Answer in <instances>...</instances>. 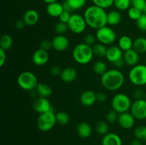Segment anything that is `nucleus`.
Wrapping results in <instances>:
<instances>
[{
	"label": "nucleus",
	"mask_w": 146,
	"mask_h": 145,
	"mask_svg": "<svg viewBox=\"0 0 146 145\" xmlns=\"http://www.w3.org/2000/svg\"><path fill=\"white\" fill-rule=\"evenodd\" d=\"M102 145H122L123 142L121 136L116 133L108 132L103 136Z\"/></svg>",
	"instance_id": "obj_21"
},
{
	"label": "nucleus",
	"mask_w": 146,
	"mask_h": 145,
	"mask_svg": "<svg viewBox=\"0 0 146 145\" xmlns=\"http://www.w3.org/2000/svg\"><path fill=\"white\" fill-rule=\"evenodd\" d=\"M144 99H145L146 100V92L145 93V97H144Z\"/></svg>",
	"instance_id": "obj_53"
},
{
	"label": "nucleus",
	"mask_w": 146,
	"mask_h": 145,
	"mask_svg": "<svg viewBox=\"0 0 146 145\" xmlns=\"http://www.w3.org/2000/svg\"><path fill=\"white\" fill-rule=\"evenodd\" d=\"M113 5L118 11H125L131 7V0H114Z\"/></svg>",
	"instance_id": "obj_32"
},
{
	"label": "nucleus",
	"mask_w": 146,
	"mask_h": 145,
	"mask_svg": "<svg viewBox=\"0 0 146 145\" xmlns=\"http://www.w3.org/2000/svg\"><path fill=\"white\" fill-rule=\"evenodd\" d=\"M135 51L138 53H146V38L145 37H138L133 41V47Z\"/></svg>",
	"instance_id": "obj_27"
},
{
	"label": "nucleus",
	"mask_w": 146,
	"mask_h": 145,
	"mask_svg": "<svg viewBox=\"0 0 146 145\" xmlns=\"http://www.w3.org/2000/svg\"><path fill=\"white\" fill-rule=\"evenodd\" d=\"M13 45V38L9 34H4L0 40V48L5 50L6 51L9 50Z\"/></svg>",
	"instance_id": "obj_28"
},
{
	"label": "nucleus",
	"mask_w": 146,
	"mask_h": 145,
	"mask_svg": "<svg viewBox=\"0 0 146 145\" xmlns=\"http://www.w3.org/2000/svg\"><path fill=\"white\" fill-rule=\"evenodd\" d=\"M72 56L74 61L80 65L88 64L94 57L92 46L84 42L78 44L73 49Z\"/></svg>",
	"instance_id": "obj_3"
},
{
	"label": "nucleus",
	"mask_w": 146,
	"mask_h": 145,
	"mask_svg": "<svg viewBox=\"0 0 146 145\" xmlns=\"http://www.w3.org/2000/svg\"><path fill=\"white\" fill-rule=\"evenodd\" d=\"M93 71L96 75H102L108 71L107 69V65L105 62L102 61H96L93 65Z\"/></svg>",
	"instance_id": "obj_29"
},
{
	"label": "nucleus",
	"mask_w": 146,
	"mask_h": 145,
	"mask_svg": "<svg viewBox=\"0 0 146 145\" xmlns=\"http://www.w3.org/2000/svg\"><path fill=\"white\" fill-rule=\"evenodd\" d=\"M31 59L35 65L41 66L48 63L49 60V55H48V51L39 48L33 53Z\"/></svg>",
	"instance_id": "obj_15"
},
{
	"label": "nucleus",
	"mask_w": 146,
	"mask_h": 145,
	"mask_svg": "<svg viewBox=\"0 0 146 145\" xmlns=\"http://www.w3.org/2000/svg\"><path fill=\"white\" fill-rule=\"evenodd\" d=\"M37 95L38 97L41 98H48L51 95H52L53 90L50 85L46 83H38L36 89Z\"/></svg>",
	"instance_id": "obj_25"
},
{
	"label": "nucleus",
	"mask_w": 146,
	"mask_h": 145,
	"mask_svg": "<svg viewBox=\"0 0 146 145\" xmlns=\"http://www.w3.org/2000/svg\"><path fill=\"white\" fill-rule=\"evenodd\" d=\"M64 11L62 3H59L58 1L48 4L46 7V12L48 15L54 18H58Z\"/></svg>",
	"instance_id": "obj_19"
},
{
	"label": "nucleus",
	"mask_w": 146,
	"mask_h": 145,
	"mask_svg": "<svg viewBox=\"0 0 146 145\" xmlns=\"http://www.w3.org/2000/svg\"><path fill=\"white\" fill-rule=\"evenodd\" d=\"M121 14L120 13V11L118 10H112L108 13L107 16V24L108 26H117L121 23Z\"/></svg>",
	"instance_id": "obj_23"
},
{
	"label": "nucleus",
	"mask_w": 146,
	"mask_h": 145,
	"mask_svg": "<svg viewBox=\"0 0 146 145\" xmlns=\"http://www.w3.org/2000/svg\"><path fill=\"white\" fill-rule=\"evenodd\" d=\"M131 7H133L143 12L146 7V0H131Z\"/></svg>",
	"instance_id": "obj_39"
},
{
	"label": "nucleus",
	"mask_w": 146,
	"mask_h": 145,
	"mask_svg": "<svg viewBox=\"0 0 146 145\" xmlns=\"http://www.w3.org/2000/svg\"><path fill=\"white\" fill-rule=\"evenodd\" d=\"M131 114L135 119L144 120L146 119V100L145 99L135 100L131 105Z\"/></svg>",
	"instance_id": "obj_10"
},
{
	"label": "nucleus",
	"mask_w": 146,
	"mask_h": 145,
	"mask_svg": "<svg viewBox=\"0 0 146 145\" xmlns=\"http://www.w3.org/2000/svg\"><path fill=\"white\" fill-rule=\"evenodd\" d=\"M125 81L123 72L117 68L108 70L101 76V82L103 87L108 91H116L121 88Z\"/></svg>",
	"instance_id": "obj_2"
},
{
	"label": "nucleus",
	"mask_w": 146,
	"mask_h": 145,
	"mask_svg": "<svg viewBox=\"0 0 146 145\" xmlns=\"http://www.w3.org/2000/svg\"><path fill=\"white\" fill-rule=\"evenodd\" d=\"M96 36L92 34H88L84 36V43H85L87 45H91V46H93L94 44H96Z\"/></svg>",
	"instance_id": "obj_41"
},
{
	"label": "nucleus",
	"mask_w": 146,
	"mask_h": 145,
	"mask_svg": "<svg viewBox=\"0 0 146 145\" xmlns=\"http://www.w3.org/2000/svg\"><path fill=\"white\" fill-rule=\"evenodd\" d=\"M71 8V11H78L86 4L87 0H65Z\"/></svg>",
	"instance_id": "obj_31"
},
{
	"label": "nucleus",
	"mask_w": 146,
	"mask_h": 145,
	"mask_svg": "<svg viewBox=\"0 0 146 145\" xmlns=\"http://www.w3.org/2000/svg\"><path fill=\"white\" fill-rule=\"evenodd\" d=\"M77 134L78 136L84 139H86L91 136L92 134L91 126L86 122H80L77 126Z\"/></svg>",
	"instance_id": "obj_22"
},
{
	"label": "nucleus",
	"mask_w": 146,
	"mask_h": 145,
	"mask_svg": "<svg viewBox=\"0 0 146 145\" xmlns=\"http://www.w3.org/2000/svg\"><path fill=\"white\" fill-rule=\"evenodd\" d=\"M132 103L130 97L125 93L116 94L111 100L112 109L118 114L128 112L131 109Z\"/></svg>",
	"instance_id": "obj_5"
},
{
	"label": "nucleus",
	"mask_w": 146,
	"mask_h": 145,
	"mask_svg": "<svg viewBox=\"0 0 146 145\" xmlns=\"http://www.w3.org/2000/svg\"><path fill=\"white\" fill-rule=\"evenodd\" d=\"M134 136L142 142H146V126L140 125L134 129Z\"/></svg>",
	"instance_id": "obj_33"
},
{
	"label": "nucleus",
	"mask_w": 146,
	"mask_h": 145,
	"mask_svg": "<svg viewBox=\"0 0 146 145\" xmlns=\"http://www.w3.org/2000/svg\"><path fill=\"white\" fill-rule=\"evenodd\" d=\"M118 115H119V114L118 112H115L113 109H111L106 114V119L108 123H114V122H116L118 121Z\"/></svg>",
	"instance_id": "obj_38"
},
{
	"label": "nucleus",
	"mask_w": 146,
	"mask_h": 145,
	"mask_svg": "<svg viewBox=\"0 0 146 145\" xmlns=\"http://www.w3.org/2000/svg\"><path fill=\"white\" fill-rule=\"evenodd\" d=\"M61 71H62V70L61 69V68L59 66H57V65H53L49 70L50 73L53 76H60Z\"/></svg>",
	"instance_id": "obj_44"
},
{
	"label": "nucleus",
	"mask_w": 146,
	"mask_h": 145,
	"mask_svg": "<svg viewBox=\"0 0 146 145\" xmlns=\"http://www.w3.org/2000/svg\"><path fill=\"white\" fill-rule=\"evenodd\" d=\"M133 97L135 98V100H140V99H143L145 97V93L140 88L135 90L133 92Z\"/></svg>",
	"instance_id": "obj_46"
},
{
	"label": "nucleus",
	"mask_w": 146,
	"mask_h": 145,
	"mask_svg": "<svg viewBox=\"0 0 146 145\" xmlns=\"http://www.w3.org/2000/svg\"><path fill=\"white\" fill-rule=\"evenodd\" d=\"M17 83L20 88L26 91H33L36 89L38 85V78L31 71H24L19 75Z\"/></svg>",
	"instance_id": "obj_4"
},
{
	"label": "nucleus",
	"mask_w": 146,
	"mask_h": 145,
	"mask_svg": "<svg viewBox=\"0 0 146 145\" xmlns=\"http://www.w3.org/2000/svg\"><path fill=\"white\" fill-rule=\"evenodd\" d=\"M96 131L100 135H106L109 132V125L107 121H99L96 125Z\"/></svg>",
	"instance_id": "obj_30"
},
{
	"label": "nucleus",
	"mask_w": 146,
	"mask_h": 145,
	"mask_svg": "<svg viewBox=\"0 0 146 145\" xmlns=\"http://www.w3.org/2000/svg\"><path fill=\"white\" fill-rule=\"evenodd\" d=\"M68 30L75 34H81L85 31L88 26L84 16L79 14H72L67 23Z\"/></svg>",
	"instance_id": "obj_9"
},
{
	"label": "nucleus",
	"mask_w": 146,
	"mask_h": 145,
	"mask_svg": "<svg viewBox=\"0 0 146 145\" xmlns=\"http://www.w3.org/2000/svg\"><path fill=\"white\" fill-rule=\"evenodd\" d=\"M123 53L118 45H110L108 47L106 58L107 61L113 64L123 58Z\"/></svg>",
	"instance_id": "obj_13"
},
{
	"label": "nucleus",
	"mask_w": 146,
	"mask_h": 145,
	"mask_svg": "<svg viewBox=\"0 0 146 145\" xmlns=\"http://www.w3.org/2000/svg\"><path fill=\"white\" fill-rule=\"evenodd\" d=\"M45 3H46L47 4H51V3H54L56 2V1H58V0H43Z\"/></svg>",
	"instance_id": "obj_51"
},
{
	"label": "nucleus",
	"mask_w": 146,
	"mask_h": 145,
	"mask_svg": "<svg viewBox=\"0 0 146 145\" xmlns=\"http://www.w3.org/2000/svg\"><path fill=\"white\" fill-rule=\"evenodd\" d=\"M26 25L25 22L24 21V20H18V21H17L15 22V27L16 28H17V29H23V28H24V26Z\"/></svg>",
	"instance_id": "obj_48"
},
{
	"label": "nucleus",
	"mask_w": 146,
	"mask_h": 145,
	"mask_svg": "<svg viewBox=\"0 0 146 145\" xmlns=\"http://www.w3.org/2000/svg\"><path fill=\"white\" fill-rule=\"evenodd\" d=\"M39 18L40 16L38 11L34 9L27 10L23 16V20L25 22L26 25L29 26L36 25L39 21Z\"/></svg>",
	"instance_id": "obj_18"
},
{
	"label": "nucleus",
	"mask_w": 146,
	"mask_h": 145,
	"mask_svg": "<svg viewBox=\"0 0 146 145\" xmlns=\"http://www.w3.org/2000/svg\"><path fill=\"white\" fill-rule=\"evenodd\" d=\"M68 30V24L61 21H58L54 26V31L56 35H64Z\"/></svg>",
	"instance_id": "obj_35"
},
{
	"label": "nucleus",
	"mask_w": 146,
	"mask_h": 145,
	"mask_svg": "<svg viewBox=\"0 0 146 145\" xmlns=\"http://www.w3.org/2000/svg\"><path fill=\"white\" fill-rule=\"evenodd\" d=\"M143 14L142 11L138 9L135 8L133 7H131L129 8V9L128 10V16L131 19L134 20V21H136L141 16V15Z\"/></svg>",
	"instance_id": "obj_37"
},
{
	"label": "nucleus",
	"mask_w": 146,
	"mask_h": 145,
	"mask_svg": "<svg viewBox=\"0 0 146 145\" xmlns=\"http://www.w3.org/2000/svg\"><path fill=\"white\" fill-rule=\"evenodd\" d=\"M125 64V61H124V59L123 58H122V59L119 60V61H118L117 62H115V63H113V65H115V68H117V69H119V68H122L124 66V65Z\"/></svg>",
	"instance_id": "obj_49"
},
{
	"label": "nucleus",
	"mask_w": 146,
	"mask_h": 145,
	"mask_svg": "<svg viewBox=\"0 0 146 145\" xmlns=\"http://www.w3.org/2000/svg\"><path fill=\"white\" fill-rule=\"evenodd\" d=\"M52 46L58 52L65 51L69 46V40L65 35H56L52 39Z\"/></svg>",
	"instance_id": "obj_14"
},
{
	"label": "nucleus",
	"mask_w": 146,
	"mask_h": 145,
	"mask_svg": "<svg viewBox=\"0 0 146 145\" xmlns=\"http://www.w3.org/2000/svg\"><path fill=\"white\" fill-rule=\"evenodd\" d=\"M7 61V51L0 48V67L4 66Z\"/></svg>",
	"instance_id": "obj_45"
},
{
	"label": "nucleus",
	"mask_w": 146,
	"mask_h": 145,
	"mask_svg": "<svg viewBox=\"0 0 146 145\" xmlns=\"http://www.w3.org/2000/svg\"><path fill=\"white\" fill-rule=\"evenodd\" d=\"M83 16L85 18L87 26L93 29L98 30L108 25V13L106 9L96 5H91L87 7Z\"/></svg>",
	"instance_id": "obj_1"
},
{
	"label": "nucleus",
	"mask_w": 146,
	"mask_h": 145,
	"mask_svg": "<svg viewBox=\"0 0 146 145\" xmlns=\"http://www.w3.org/2000/svg\"><path fill=\"white\" fill-rule=\"evenodd\" d=\"M96 100L98 102H104L107 100V95L105 92H100L96 93Z\"/></svg>",
	"instance_id": "obj_47"
},
{
	"label": "nucleus",
	"mask_w": 146,
	"mask_h": 145,
	"mask_svg": "<svg viewBox=\"0 0 146 145\" xmlns=\"http://www.w3.org/2000/svg\"><path fill=\"white\" fill-rule=\"evenodd\" d=\"M139 54L140 53H138L133 48L125 51L123 53V59L125 63V65L131 67H133L138 65L140 60Z\"/></svg>",
	"instance_id": "obj_16"
},
{
	"label": "nucleus",
	"mask_w": 146,
	"mask_h": 145,
	"mask_svg": "<svg viewBox=\"0 0 146 145\" xmlns=\"http://www.w3.org/2000/svg\"><path fill=\"white\" fill-rule=\"evenodd\" d=\"M60 78L64 82L69 83L74 82L77 78L76 70L71 67H66L62 70Z\"/></svg>",
	"instance_id": "obj_20"
},
{
	"label": "nucleus",
	"mask_w": 146,
	"mask_h": 145,
	"mask_svg": "<svg viewBox=\"0 0 146 145\" xmlns=\"http://www.w3.org/2000/svg\"><path fill=\"white\" fill-rule=\"evenodd\" d=\"M81 105L85 107L92 106L97 102L96 93L92 90H86L81 94L79 98Z\"/></svg>",
	"instance_id": "obj_17"
},
{
	"label": "nucleus",
	"mask_w": 146,
	"mask_h": 145,
	"mask_svg": "<svg viewBox=\"0 0 146 145\" xmlns=\"http://www.w3.org/2000/svg\"><path fill=\"white\" fill-rule=\"evenodd\" d=\"M136 24L138 28L141 31H146V14H143L136 21Z\"/></svg>",
	"instance_id": "obj_40"
},
{
	"label": "nucleus",
	"mask_w": 146,
	"mask_h": 145,
	"mask_svg": "<svg viewBox=\"0 0 146 145\" xmlns=\"http://www.w3.org/2000/svg\"><path fill=\"white\" fill-rule=\"evenodd\" d=\"M145 65H146V60H145Z\"/></svg>",
	"instance_id": "obj_54"
},
{
	"label": "nucleus",
	"mask_w": 146,
	"mask_h": 145,
	"mask_svg": "<svg viewBox=\"0 0 146 145\" xmlns=\"http://www.w3.org/2000/svg\"><path fill=\"white\" fill-rule=\"evenodd\" d=\"M135 122V118L131 112H128L119 114L117 121L119 126L124 129H130L133 127Z\"/></svg>",
	"instance_id": "obj_12"
},
{
	"label": "nucleus",
	"mask_w": 146,
	"mask_h": 145,
	"mask_svg": "<svg viewBox=\"0 0 146 145\" xmlns=\"http://www.w3.org/2000/svg\"><path fill=\"white\" fill-rule=\"evenodd\" d=\"M39 48H41V49L48 51V50H50L51 48H53L52 41L48 39L43 40V41H41V43H40Z\"/></svg>",
	"instance_id": "obj_42"
},
{
	"label": "nucleus",
	"mask_w": 146,
	"mask_h": 145,
	"mask_svg": "<svg viewBox=\"0 0 146 145\" xmlns=\"http://www.w3.org/2000/svg\"><path fill=\"white\" fill-rule=\"evenodd\" d=\"M71 12L70 11H64L62 12V14L60 15V16L58 17L59 18V21H61V22H64L67 24L68 21H69L70 18H71Z\"/></svg>",
	"instance_id": "obj_43"
},
{
	"label": "nucleus",
	"mask_w": 146,
	"mask_h": 145,
	"mask_svg": "<svg viewBox=\"0 0 146 145\" xmlns=\"http://www.w3.org/2000/svg\"><path fill=\"white\" fill-rule=\"evenodd\" d=\"M128 78L131 83L135 86L146 85V65L138 64L132 67L128 73Z\"/></svg>",
	"instance_id": "obj_6"
},
{
	"label": "nucleus",
	"mask_w": 146,
	"mask_h": 145,
	"mask_svg": "<svg viewBox=\"0 0 146 145\" xmlns=\"http://www.w3.org/2000/svg\"><path fill=\"white\" fill-rule=\"evenodd\" d=\"M143 13H144V14H146V7H145V10H144Z\"/></svg>",
	"instance_id": "obj_52"
},
{
	"label": "nucleus",
	"mask_w": 146,
	"mask_h": 145,
	"mask_svg": "<svg viewBox=\"0 0 146 145\" xmlns=\"http://www.w3.org/2000/svg\"><path fill=\"white\" fill-rule=\"evenodd\" d=\"M94 5L107 9L112 7L114 4V0H92Z\"/></svg>",
	"instance_id": "obj_36"
},
{
	"label": "nucleus",
	"mask_w": 146,
	"mask_h": 145,
	"mask_svg": "<svg viewBox=\"0 0 146 145\" xmlns=\"http://www.w3.org/2000/svg\"><path fill=\"white\" fill-rule=\"evenodd\" d=\"M93 52H94V56H97L98 58H106L107 53L108 47L104 44L101 43H96L92 46Z\"/></svg>",
	"instance_id": "obj_26"
},
{
	"label": "nucleus",
	"mask_w": 146,
	"mask_h": 145,
	"mask_svg": "<svg viewBox=\"0 0 146 145\" xmlns=\"http://www.w3.org/2000/svg\"><path fill=\"white\" fill-rule=\"evenodd\" d=\"M95 35L96 36L97 41L106 46L112 45L117 38L115 31L108 25L96 30Z\"/></svg>",
	"instance_id": "obj_8"
},
{
	"label": "nucleus",
	"mask_w": 146,
	"mask_h": 145,
	"mask_svg": "<svg viewBox=\"0 0 146 145\" xmlns=\"http://www.w3.org/2000/svg\"><path fill=\"white\" fill-rule=\"evenodd\" d=\"M33 109L38 114H43L53 110V107L48 98L38 97L34 101Z\"/></svg>",
	"instance_id": "obj_11"
},
{
	"label": "nucleus",
	"mask_w": 146,
	"mask_h": 145,
	"mask_svg": "<svg viewBox=\"0 0 146 145\" xmlns=\"http://www.w3.org/2000/svg\"><path fill=\"white\" fill-rule=\"evenodd\" d=\"M131 145H143V142L135 138V139L131 141Z\"/></svg>",
	"instance_id": "obj_50"
},
{
	"label": "nucleus",
	"mask_w": 146,
	"mask_h": 145,
	"mask_svg": "<svg viewBox=\"0 0 146 145\" xmlns=\"http://www.w3.org/2000/svg\"><path fill=\"white\" fill-rule=\"evenodd\" d=\"M57 123L56 113L54 110L40 114L37 118V127L41 132H48L51 130Z\"/></svg>",
	"instance_id": "obj_7"
},
{
	"label": "nucleus",
	"mask_w": 146,
	"mask_h": 145,
	"mask_svg": "<svg viewBox=\"0 0 146 145\" xmlns=\"http://www.w3.org/2000/svg\"><path fill=\"white\" fill-rule=\"evenodd\" d=\"M56 118L57 123L61 125H66L69 122L70 116L67 112H58L56 114Z\"/></svg>",
	"instance_id": "obj_34"
},
{
	"label": "nucleus",
	"mask_w": 146,
	"mask_h": 145,
	"mask_svg": "<svg viewBox=\"0 0 146 145\" xmlns=\"http://www.w3.org/2000/svg\"><path fill=\"white\" fill-rule=\"evenodd\" d=\"M118 45L123 52L132 49L133 47V41L130 36L127 35L122 36L118 39Z\"/></svg>",
	"instance_id": "obj_24"
}]
</instances>
